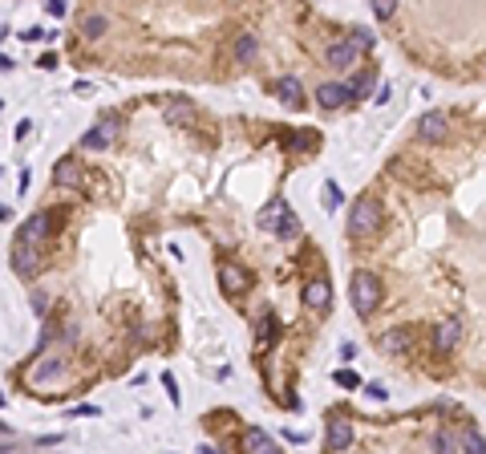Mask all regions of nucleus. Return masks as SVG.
I'll return each mask as SVG.
<instances>
[{
	"label": "nucleus",
	"instance_id": "obj_1",
	"mask_svg": "<svg viewBox=\"0 0 486 454\" xmlns=\"http://www.w3.org/2000/svg\"><path fill=\"white\" fill-rule=\"evenodd\" d=\"M259 227H268V232H276L280 239H292L296 232H300V223H296V216L288 211V203H284V199H276V203H268V207L259 211Z\"/></svg>",
	"mask_w": 486,
	"mask_h": 454
},
{
	"label": "nucleus",
	"instance_id": "obj_2",
	"mask_svg": "<svg viewBox=\"0 0 486 454\" xmlns=\"http://www.w3.org/2000/svg\"><path fill=\"white\" fill-rule=\"evenodd\" d=\"M353 305H357L361 316H369V312L381 305V288L373 280V272H357V276H353Z\"/></svg>",
	"mask_w": 486,
	"mask_h": 454
},
{
	"label": "nucleus",
	"instance_id": "obj_3",
	"mask_svg": "<svg viewBox=\"0 0 486 454\" xmlns=\"http://www.w3.org/2000/svg\"><path fill=\"white\" fill-rule=\"evenodd\" d=\"M377 223H381V207H377L373 199H357V207H353V216H348V232H353V236H369Z\"/></svg>",
	"mask_w": 486,
	"mask_h": 454
},
{
	"label": "nucleus",
	"instance_id": "obj_4",
	"mask_svg": "<svg viewBox=\"0 0 486 454\" xmlns=\"http://www.w3.org/2000/svg\"><path fill=\"white\" fill-rule=\"evenodd\" d=\"M37 268H41V252H37V243H21V239H17V243H13V272L29 280Z\"/></svg>",
	"mask_w": 486,
	"mask_h": 454
},
{
	"label": "nucleus",
	"instance_id": "obj_5",
	"mask_svg": "<svg viewBox=\"0 0 486 454\" xmlns=\"http://www.w3.org/2000/svg\"><path fill=\"white\" fill-rule=\"evenodd\" d=\"M114 134H118V118H106L97 130L81 134V150H106V146L114 143Z\"/></svg>",
	"mask_w": 486,
	"mask_h": 454
},
{
	"label": "nucleus",
	"instance_id": "obj_6",
	"mask_svg": "<svg viewBox=\"0 0 486 454\" xmlns=\"http://www.w3.org/2000/svg\"><path fill=\"white\" fill-rule=\"evenodd\" d=\"M357 53H361V45H357L353 37H348V41H341V45H332V49H328V57H324V61H328L332 70H348V65L357 61Z\"/></svg>",
	"mask_w": 486,
	"mask_h": 454
},
{
	"label": "nucleus",
	"instance_id": "obj_7",
	"mask_svg": "<svg viewBox=\"0 0 486 454\" xmlns=\"http://www.w3.org/2000/svg\"><path fill=\"white\" fill-rule=\"evenodd\" d=\"M417 134H421L426 143H438L442 134H446V114H442V110H430L426 118L417 122Z\"/></svg>",
	"mask_w": 486,
	"mask_h": 454
},
{
	"label": "nucleus",
	"instance_id": "obj_8",
	"mask_svg": "<svg viewBox=\"0 0 486 454\" xmlns=\"http://www.w3.org/2000/svg\"><path fill=\"white\" fill-rule=\"evenodd\" d=\"M348 97H353V90H348V86H337V81H328V86L316 90V102H321L324 110H337V106L348 102Z\"/></svg>",
	"mask_w": 486,
	"mask_h": 454
},
{
	"label": "nucleus",
	"instance_id": "obj_9",
	"mask_svg": "<svg viewBox=\"0 0 486 454\" xmlns=\"http://www.w3.org/2000/svg\"><path fill=\"white\" fill-rule=\"evenodd\" d=\"M348 442H353V426H348V422H341V418H337V422H328L324 446H328V451H345Z\"/></svg>",
	"mask_w": 486,
	"mask_h": 454
},
{
	"label": "nucleus",
	"instance_id": "obj_10",
	"mask_svg": "<svg viewBox=\"0 0 486 454\" xmlns=\"http://www.w3.org/2000/svg\"><path fill=\"white\" fill-rule=\"evenodd\" d=\"M304 300H308V309L324 312V309H328V300H332V288H328V280H312V284H308V292H304Z\"/></svg>",
	"mask_w": 486,
	"mask_h": 454
},
{
	"label": "nucleus",
	"instance_id": "obj_11",
	"mask_svg": "<svg viewBox=\"0 0 486 454\" xmlns=\"http://www.w3.org/2000/svg\"><path fill=\"white\" fill-rule=\"evenodd\" d=\"M45 232H49L45 216H33L29 223H21V232H17V239H21V243H37V248H41V239H45Z\"/></svg>",
	"mask_w": 486,
	"mask_h": 454
},
{
	"label": "nucleus",
	"instance_id": "obj_12",
	"mask_svg": "<svg viewBox=\"0 0 486 454\" xmlns=\"http://www.w3.org/2000/svg\"><path fill=\"white\" fill-rule=\"evenodd\" d=\"M458 337H462L458 321H442V325H438V333H434V345H438L442 353H446V349H454V345H458Z\"/></svg>",
	"mask_w": 486,
	"mask_h": 454
},
{
	"label": "nucleus",
	"instance_id": "obj_13",
	"mask_svg": "<svg viewBox=\"0 0 486 454\" xmlns=\"http://www.w3.org/2000/svg\"><path fill=\"white\" fill-rule=\"evenodd\" d=\"M106 29H110V21H106L102 13H93V17L81 21V37H86V41H102V37H106Z\"/></svg>",
	"mask_w": 486,
	"mask_h": 454
},
{
	"label": "nucleus",
	"instance_id": "obj_14",
	"mask_svg": "<svg viewBox=\"0 0 486 454\" xmlns=\"http://www.w3.org/2000/svg\"><path fill=\"white\" fill-rule=\"evenodd\" d=\"M53 183H57V187H77V183H81V170L65 159V163H57V170H53Z\"/></svg>",
	"mask_w": 486,
	"mask_h": 454
},
{
	"label": "nucleus",
	"instance_id": "obj_15",
	"mask_svg": "<svg viewBox=\"0 0 486 454\" xmlns=\"http://www.w3.org/2000/svg\"><path fill=\"white\" fill-rule=\"evenodd\" d=\"M219 284H223V292H239L243 288V272L235 264H219Z\"/></svg>",
	"mask_w": 486,
	"mask_h": 454
},
{
	"label": "nucleus",
	"instance_id": "obj_16",
	"mask_svg": "<svg viewBox=\"0 0 486 454\" xmlns=\"http://www.w3.org/2000/svg\"><path fill=\"white\" fill-rule=\"evenodd\" d=\"M243 446L255 451V454H272V451H276V442H272L264 430H248V434H243Z\"/></svg>",
	"mask_w": 486,
	"mask_h": 454
},
{
	"label": "nucleus",
	"instance_id": "obj_17",
	"mask_svg": "<svg viewBox=\"0 0 486 454\" xmlns=\"http://www.w3.org/2000/svg\"><path fill=\"white\" fill-rule=\"evenodd\" d=\"M276 94L288 102V106H300V81L296 77H280L276 81Z\"/></svg>",
	"mask_w": 486,
	"mask_h": 454
},
{
	"label": "nucleus",
	"instance_id": "obj_18",
	"mask_svg": "<svg viewBox=\"0 0 486 454\" xmlns=\"http://www.w3.org/2000/svg\"><path fill=\"white\" fill-rule=\"evenodd\" d=\"M410 349V337L401 333V329H394V333L381 337V353H405Z\"/></svg>",
	"mask_w": 486,
	"mask_h": 454
},
{
	"label": "nucleus",
	"instance_id": "obj_19",
	"mask_svg": "<svg viewBox=\"0 0 486 454\" xmlns=\"http://www.w3.org/2000/svg\"><path fill=\"white\" fill-rule=\"evenodd\" d=\"M191 118H195V110L186 102H166V122H191Z\"/></svg>",
	"mask_w": 486,
	"mask_h": 454
},
{
	"label": "nucleus",
	"instance_id": "obj_20",
	"mask_svg": "<svg viewBox=\"0 0 486 454\" xmlns=\"http://www.w3.org/2000/svg\"><path fill=\"white\" fill-rule=\"evenodd\" d=\"M373 4V17L377 21H389V17H397V8H401V0H369Z\"/></svg>",
	"mask_w": 486,
	"mask_h": 454
},
{
	"label": "nucleus",
	"instance_id": "obj_21",
	"mask_svg": "<svg viewBox=\"0 0 486 454\" xmlns=\"http://www.w3.org/2000/svg\"><path fill=\"white\" fill-rule=\"evenodd\" d=\"M235 57H239V61H252L255 57V37L252 33H243V37L235 41Z\"/></svg>",
	"mask_w": 486,
	"mask_h": 454
},
{
	"label": "nucleus",
	"instance_id": "obj_22",
	"mask_svg": "<svg viewBox=\"0 0 486 454\" xmlns=\"http://www.w3.org/2000/svg\"><path fill=\"white\" fill-rule=\"evenodd\" d=\"M321 203H324V211H337V203H341V191H337V183H324Z\"/></svg>",
	"mask_w": 486,
	"mask_h": 454
},
{
	"label": "nucleus",
	"instance_id": "obj_23",
	"mask_svg": "<svg viewBox=\"0 0 486 454\" xmlns=\"http://www.w3.org/2000/svg\"><path fill=\"white\" fill-rule=\"evenodd\" d=\"M57 373H61V361L53 357V361H41V365H37V382H45V378H57Z\"/></svg>",
	"mask_w": 486,
	"mask_h": 454
},
{
	"label": "nucleus",
	"instance_id": "obj_24",
	"mask_svg": "<svg viewBox=\"0 0 486 454\" xmlns=\"http://www.w3.org/2000/svg\"><path fill=\"white\" fill-rule=\"evenodd\" d=\"M348 90H353V97H365L373 90V77H353V81H348Z\"/></svg>",
	"mask_w": 486,
	"mask_h": 454
},
{
	"label": "nucleus",
	"instance_id": "obj_25",
	"mask_svg": "<svg viewBox=\"0 0 486 454\" xmlns=\"http://www.w3.org/2000/svg\"><path fill=\"white\" fill-rule=\"evenodd\" d=\"M337 385H341V389H357V385H361V378H357L353 369H341V373H337Z\"/></svg>",
	"mask_w": 486,
	"mask_h": 454
},
{
	"label": "nucleus",
	"instance_id": "obj_26",
	"mask_svg": "<svg viewBox=\"0 0 486 454\" xmlns=\"http://www.w3.org/2000/svg\"><path fill=\"white\" fill-rule=\"evenodd\" d=\"M353 41L361 49H373V29H353Z\"/></svg>",
	"mask_w": 486,
	"mask_h": 454
},
{
	"label": "nucleus",
	"instance_id": "obj_27",
	"mask_svg": "<svg viewBox=\"0 0 486 454\" xmlns=\"http://www.w3.org/2000/svg\"><path fill=\"white\" fill-rule=\"evenodd\" d=\"M65 8H70V0H45V13H49V17H65Z\"/></svg>",
	"mask_w": 486,
	"mask_h": 454
},
{
	"label": "nucleus",
	"instance_id": "obj_28",
	"mask_svg": "<svg viewBox=\"0 0 486 454\" xmlns=\"http://www.w3.org/2000/svg\"><path fill=\"white\" fill-rule=\"evenodd\" d=\"M462 446H466V451H474V454H483V451H486V442L478 438V434H466V438H462Z\"/></svg>",
	"mask_w": 486,
	"mask_h": 454
},
{
	"label": "nucleus",
	"instance_id": "obj_29",
	"mask_svg": "<svg viewBox=\"0 0 486 454\" xmlns=\"http://www.w3.org/2000/svg\"><path fill=\"white\" fill-rule=\"evenodd\" d=\"M162 385H166V394H170V402L179 406V385H175V378H162Z\"/></svg>",
	"mask_w": 486,
	"mask_h": 454
},
{
	"label": "nucleus",
	"instance_id": "obj_30",
	"mask_svg": "<svg viewBox=\"0 0 486 454\" xmlns=\"http://www.w3.org/2000/svg\"><path fill=\"white\" fill-rule=\"evenodd\" d=\"M438 446H442V451H454V446H458V438H454V434H438Z\"/></svg>",
	"mask_w": 486,
	"mask_h": 454
},
{
	"label": "nucleus",
	"instance_id": "obj_31",
	"mask_svg": "<svg viewBox=\"0 0 486 454\" xmlns=\"http://www.w3.org/2000/svg\"><path fill=\"white\" fill-rule=\"evenodd\" d=\"M341 357L353 361V357H357V345H348V341H345V345H341Z\"/></svg>",
	"mask_w": 486,
	"mask_h": 454
}]
</instances>
